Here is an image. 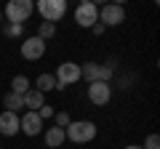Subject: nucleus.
Returning <instances> with one entry per match:
<instances>
[{
    "label": "nucleus",
    "instance_id": "obj_14",
    "mask_svg": "<svg viewBox=\"0 0 160 149\" xmlns=\"http://www.w3.org/2000/svg\"><path fill=\"white\" fill-rule=\"evenodd\" d=\"M80 77L88 83H96L99 80V64L96 61H86L83 67H80Z\"/></svg>",
    "mask_w": 160,
    "mask_h": 149
},
{
    "label": "nucleus",
    "instance_id": "obj_20",
    "mask_svg": "<svg viewBox=\"0 0 160 149\" xmlns=\"http://www.w3.org/2000/svg\"><path fill=\"white\" fill-rule=\"evenodd\" d=\"M142 149H160V136H158V133H149Z\"/></svg>",
    "mask_w": 160,
    "mask_h": 149
},
{
    "label": "nucleus",
    "instance_id": "obj_10",
    "mask_svg": "<svg viewBox=\"0 0 160 149\" xmlns=\"http://www.w3.org/2000/svg\"><path fill=\"white\" fill-rule=\"evenodd\" d=\"M16 133H19V115L0 112V136H16Z\"/></svg>",
    "mask_w": 160,
    "mask_h": 149
},
{
    "label": "nucleus",
    "instance_id": "obj_9",
    "mask_svg": "<svg viewBox=\"0 0 160 149\" xmlns=\"http://www.w3.org/2000/svg\"><path fill=\"white\" fill-rule=\"evenodd\" d=\"M19 131L27 133V136H38V133L43 131V120L38 117V112H24V115L19 117Z\"/></svg>",
    "mask_w": 160,
    "mask_h": 149
},
{
    "label": "nucleus",
    "instance_id": "obj_21",
    "mask_svg": "<svg viewBox=\"0 0 160 149\" xmlns=\"http://www.w3.org/2000/svg\"><path fill=\"white\" fill-rule=\"evenodd\" d=\"M38 117H40V120H51V117H53V107H48V104H43V107L38 109Z\"/></svg>",
    "mask_w": 160,
    "mask_h": 149
},
{
    "label": "nucleus",
    "instance_id": "obj_7",
    "mask_svg": "<svg viewBox=\"0 0 160 149\" xmlns=\"http://www.w3.org/2000/svg\"><path fill=\"white\" fill-rule=\"evenodd\" d=\"M109 99H112V85H109V83H102V80L88 83V101H91L93 107H104Z\"/></svg>",
    "mask_w": 160,
    "mask_h": 149
},
{
    "label": "nucleus",
    "instance_id": "obj_15",
    "mask_svg": "<svg viewBox=\"0 0 160 149\" xmlns=\"http://www.w3.org/2000/svg\"><path fill=\"white\" fill-rule=\"evenodd\" d=\"M35 88H38L40 93H46V91H53V88H56V77H53V74H40L38 77V83H35Z\"/></svg>",
    "mask_w": 160,
    "mask_h": 149
},
{
    "label": "nucleus",
    "instance_id": "obj_13",
    "mask_svg": "<svg viewBox=\"0 0 160 149\" xmlns=\"http://www.w3.org/2000/svg\"><path fill=\"white\" fill-rule=\"evenodd\" d=\"M64 138H67V136H64V128H56V125H53V128H48V131H46V144H48V149H59V147L64 144Z\"/></svg>",
    "mask_w": 160,
    "mask_h": 149
},
{
    "label": "nucleus",
    "instance_id": "obj_6",
    "mask_svg": "<svg viewBox=\"0 0 160 149\" xmlns=\"http://www.w3.org/2000/svg\"><path fill=\"white\" fill-rule=\"evenodd\" d=\"M99 19H102L99 24H104V27H118V24L126 22V8L118 6V3H107L99 11Z\"/></svg>",
    "mask_w": 160,
    "mask_h": 149
},
{
    "label": "nucleus",
    "instance_id": "obj_18",
    "mask_svg": "<svg viewBox=\"0 0 160 149\" xmlns=\"http://www.w3.org/2000/svg\"><path fill=\"white\" fill-rule=\"evenodd\" d=\"M3 32H6L8 37H22V35H24V24H6Z\"/></svg>",
    "mask_w": 160,
    "mask_h": 149
},
{
    "label": "nucleus",
    "instance_id": "obj_3",
    "mask_svg": "<svg viewBox=\"0 0 160 149\" xmlns=\"http://www.w3.org/2000/svg\"><path fill=\"white\" fill-rule=\"evenodd\" d=\"M38 13L43 16V22L56 24L67 13V0H38Z\"/></svg>",
    "mask_w": 160,
    "mask_h": 149
},
{
    "label": "nucleus",
    "instance_id": "obj_19",
    "mask_svg": "<svg viewBox=\"0 0 160 149\" xmlns=\"http://www.w3.org/2000/svg\"><path fill=\"white\" fill-rule=\"evenodd\" d=\"M53 120H56V128H67L72 117H69V112H53Z\"/></svg>",
    "mask_w": 160,
    "mask_h": 149
},
{
    "label": "nucleus",
    "instance_id": "obj_24",
    "mask_svg": "<svg viewBox=\"0 0 160 149\" xmlns=\"http://www.w3.org/2000/svg\"><path fill=\"white\" fill-rule=\"evenodd\" d=\"M0 24H3V13H0Z\"/></svg>",
    "mask_w": 160,
    "mask_h": 149
},
{
    "label": "nucleus",
    "instance_id": "obj_12",
    "mask_svg": "<svg viewBox=\"0 0 160 149\" xmlns=\"http://www.w3.org/2000/svg\"><path fill=\"white\" fill-rule=\"evenodd\" d=\"M3 107H6V112H22L24 109V96L22 93H13V91H8L6 93V99H3Z\"/></svg>",
    "mask_w": 160,
    "mask_h": 149
},
{
    "label": "nucleus",
    "instance_id": "obj_22",
    "mask_svg": "<svg viewBox=\"0 0 160 149\" xmlns=\"http://www.w3.org/2000/svg\"><path fill=\"white\" fill-rule=\"evenodd\" d=\"M104 29H107V27H104V24H99V22H96V24H93V27H91V32H93V35H102Z\"/></svg>",
    "mask_w": 160,
    "mask_h": 149
},
{
    "label": "nucleus",
    "instance_id": "obj_16",
    "mask_svg": "<svg viewBox=\"0 0 160 149\" xmlns=\"http://www.w3.org/2000/svg\"><path fill=\"white\" fill-rule=\"evenodd\" d=\"M11 91H13V93H22V96H24V93L29 91V77H24V74H16V77L11 80Z\"/></svg>",
    "mask_w": 160,
    "mask_h": 149
},
{
    "label": "nucleus",
    "instance_id": "obj_11",
    "mask_svg": "<svg viewBox=\"0 0 160 149\" xmlns=\"http://www.w3.org/2000/svg\"><path fill=\"white\" fill-rule=\"evenodd\" d=\"M43 104H46V93H40L38 88H29V91L24 93V109H27V112H38Z\"/></svg>",
    "mask_w": 160,
    "mask_h": 149
},
{
    "label": "nucleus",
    "instance_id": "obj_8",
    "mask_svg": "<svg viewBox=\"0 0 160 149\" xmlns=\"http://www.w3.org/2000/svg\"><path fill=\"white\" fill-rule=\"evenodd\" d=\"M43 53H46V43L40 40L38 35H32V37H27L22 43V56L27 61H38V59H43Z\"/></svg>",
    "mask_w": 160,
    "mask_h": 149
},
{
    "label": "nucleus",
    "instance_id": "obj_17",
    "mask_svg": "<svg viewBox=\"0 0 160 149\" xmlns=\"http://www.w3.org/2000/svg\"><path fill=\"white\" fill-rule=\"evenodd\" d=\"M53 35H56V24H51V22H43V24L38 27V37H40L43 43H46V40H51Z\"/></svg>",
    "mask_w": 160,
    "mask_h": 149
},
{
    "label": "nucleus",
    "instance_id": "obj_2",
    "mask_svg": "<svg viewBox=\"0 0 160 149\" xmlns=\"http://www.w3.org/2000/svg\"><path fill=\"white\" fill-rule=\"evenodd\" d=\"M32 13H35V3L32 0H8V6H6L8 24H24Z\"/></svg>",
    "mask_w": 160,
    "mask_h": 149
},
{
    "label": "nucleus",
    "instance_id": "obj_5",
    "mask_svg": "<svg viewBox=\"0 0 160 149\" xmlns=\"http://www.w3.org/2000/svg\"><path fill=\"white\" fill-rule=\"evenodd\" d=\"M75 22H78L80 27L91 29L93 24L99 22V6H96V3H91V0H86V3H80V6L75 8Z\"/></svg>",
    "mask_w": 160,
    "mask_h": 149
},
{
    "label": "nucleus",
    "instance_id": "obj_23",
    "mask_svg": "<svg viewBox=\"0 0 160 149\" xmlns=\"http://www.w3.org/2000/svg\"><path fill=\"white\" fill-rule=\"evenodd\" d=\"M126 149H142V147H139V144H128Z\"/></svg>",
    "mask_w": 160,
    "mask_h": 149
},
{
    "label": "nucleus",
    "instance_id": "obj_4",
    "mask_svg": "<svg viewBox=\"0 0 160 149\" xmlns=\"http://www.w3.org/2000/svg\"><path fill=\"white\" fill-rule=\"evenodd\" d=\"M56 88L62 91V88H67V85H72V83H78L80 80V64H75V61H64V64H59V69H56Z\"/></svg>",
    "mask_w": 160,
    "mask_h": 149
},
{
    "label": "nucleus",
    "instance_id": "obj_1",
    "mask_svg": "<svg viewBox=\"0 0 160 149\" xmlns=\"http://www.w3.org/2000/svg\"><path fill=\"white\" fill-rule=\"evenodd\" d=\"M64 136L75 144H88L96 138V125L91 120H72L67 128H64Z\"/></svg>",
    "mask_w": 160,
    "mask_h": 149
}]
</instances>
